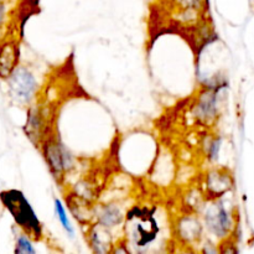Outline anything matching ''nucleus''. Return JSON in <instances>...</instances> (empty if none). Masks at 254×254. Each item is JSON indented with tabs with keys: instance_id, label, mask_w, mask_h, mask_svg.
I'll return each mask as SVG.
<instances>
[{
	"instance_id": "1a4fd4ad",
	"label": "nucleus",
	"mask_w": 254,
	"mask_h": 254,
	"mask_svg": "<svg viewBox=\"0 0 254 254\" xmlns=\"http://www.w3.org/2000/svg\"><path fill=\"white\" fill-rule=\"evenodd\" d=\"M123 220L121 210L117 206L107 205L101 210L98 216V225L103 226L106 228H112L118 226Z\"/></svg>"
},
{
	"instance_id": "f8f14e48",
	"label": "nucleus",
	"mask_w": 254,
	"mask_h": 254,
	"mask_svg": "<svg viewBox=\"0 0 254 254\" xmlns=\"http://www.w3.org/2000/svg\"><path fill=\"white\" fill-rule=\"evenodd\" d=\"M218 151H220V139H215L208 148V158L211 160H216L218 158Z\"/></svg>"
},
{
	"instance_id": "20e7f679",
	"label": "nucleus",
	"mask_w": 254,
	"mask_h": 254,
	"mask_svg": "<svg viewBox=\"0 0 254 254\" xmlns=\"http://www.w3.org/2000/svg\"><path fill=\"white\" fill-rule=\"evenodd\" d=\"M205 222L210 232L217 237H226L232 230V217L222 203L210 206L205 213Z\"/></svg>"
},
{
	"instance_id": "f03ea898",
	"label": "nucleus",
	"mask_w": 254,
	"mask_h": 254,
	"mask_svg": "<svg viewBox=\"0 0 254 254\" xmlns=\"http://www.w3.org/2000/svg\"><path fill=\"white\" fill-rule=\"evenodd\" d=\"M7 83L11 98L21 104L29 103L37 88L34 74L26 67H16L7 78Z\"/></svg>"
},
{
	"instance_id": "9b49d317",
	"label": "nucleus",
	"mask_w": 254,
	"mask_h": 254,
	"mask_svg": "<svg viewBox=\"0 0 254 254\" xmlns=\"http://www.w3.org/2000/svg\"><path fill=\"white\" fill-rule=\"evenodd\" d=\"M15 253H30L34 254L35 250L32 247L31 242L29 241L27 236H20L16 241V248H15Z\"/></svg>"
},
{
	"instance_id": "7ed1b4c3",
	"label": "nucleus",
	"mask_w": 254,
	"mask_h": 254,
	"mask_svg": "<svg viewBox=\"0 0 254 254\" xmlns=\"http://www.w3.org/2000/svg\"><path fill=\"white\" fill-rule=\"evenodd\" d=\"M44 154L52 175L57 180H61L64 176V174L66 173L68 166L71 165V156H69V154L55 139H50V140L45 143Z\"/></svg>"
},
{
	"instance_id": "f257e3e1",
	"label": "nucleus",
	"mask_w": 254,
	"mask_h": 254,
	"mask_svg": "<svg viewBox=\"0 0 254 254\" xmlns=\"http://www.w3.org/2000/svg\"><path fill=\"white\" fill-rule=\"evenodd\" d=\"M0 201L12 216L16 225L27 237L35 241L42 238V227L29 201L19 190H6L0 192Z\"/></svg>"
},
{
	"instance_id": "ddd939ff",
	"label": "nucleus",
	"mask_w": 254,
	"mask_h": 254,
	"mask_svg": "<svg viewBox=\"0 0 254 254\" xmlns=\"http://www.w3.org/2000/svg\"><path fill=\"white\" fill-rule=\"evenodd\" d=\"M5 16V4L2 0H0V25H1L2 20H4Z\"/></svg>"
},
{
	"instance_id": "9d476101",
	"label": "nucleus",
	"mask_w": 254,
	"mask_h": 254,
	"mask_svg": "<svg viewBox=\"0 0 254 254\" xmlns=\"http://www.w3.org/2000/svg\"><path fill=\"white\" fill-rule=\"evenodd\" d=\"M55 208H56L57 217H59L60 222L62 223V227L66 230L67 233H69V236H73V228H72L71 223H69L68 218H67L66 211H64V206H62V203H61V201H59L57 198L55 200Z\"/></svg>"
},
{
	"instance_id": "0eeeda50",
	"label": "nucleus",
	"mask_w": 254,
	"mask_h": 254,
	"mask_svg": "<svg viewBox=\"0 0 254 254\" xmlns=\"http://www.w3.org/2000/svg\"><path fill=\"white\" fill-rule=\"evenodd\" d=\"M206 186H207V191L211 195L218 197L232 188V181H231L230 175H227V173L215 171V173H211L208 175Z\"/></svg>"
},
{
	"instance_id": "6e6552de",
	"label": "nucleus",
	"mask_w": 254,
	"mask_h": 254,
	"mask_svg": "<svg viewBox=\"0 0 254 254\" xmlns=\"http://www.w3.org/2000/svg\"><path fill=\"white\" fill-rule=\"evenodd\" d=\"M179 235L186 242H195L200 240L202 235V227L196 218L185 217L179 223Z\"/></svg>"
},
{
	"instance_id": "39448f33",
	"label": "nucleus",
	"mask_w": 254,
	"mask_h": 254,
	"mask_svg": "<svg viewBox=\"0 0 254 254\" xmlns=\"http://www.w3.org/2000/svg\"><path fill=\"white\" fill-rule=\"evenodd\" d=\"M19 46L14 40L0 44V78H9L17 67Z\"/></svg>"
},
{
	"instance_id": "423d86ee",
	"label": "nucleus",
	"mask_w": 254,
	"mask_h": 254,
	"mask_svg": "<svg viewBox=\"0 0 254 254\" xmlns=\"http://www.w3.org/2000/svg\"><path fill=\"white\" fill-rule=\"evenodd\" d=\"M216 113H217L216 94L212 89H208L198 98L197 106H196V117L203 122H210L215 119Z\"/></svg>"
}]
</instances>
